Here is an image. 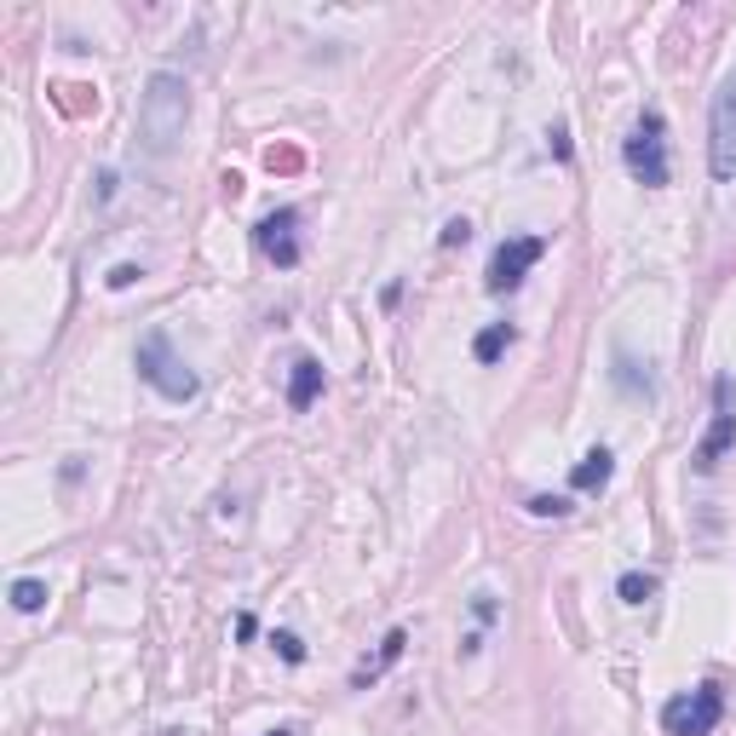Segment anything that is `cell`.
<instances>
[{"label":"cell","mask_w":736,"mask_h":736,"mask_svg":"<svg viewBox=\"0 0 736 736\" xmlns=\"http://www.w3.org/2000/svg\"><path fill=\"white\" fill-rule=\"evenodd\" d=\"M610 473H616V455L598 444V449H587L581 460H576V473H570V489H581V495H593V489H605L610 484Z\"/></svg>","instance_id":"10"},{"label":"cell","mask_w":736,"mask_h":736,"mask_svg":"<svg viewBox=\"0 0 736 736\" xmlns=\"http://www.w3.org/2000/svg\"><path fill=\"white\" fill-rule=\"evenodd\" d=\"M190 127V87L173 76V70H156L145 81V98H139V139L150 156H173L179 139Z\"/></svg>","instance_id":"1"},{"label":"cell","mask_w":736,"mask_h":736,"mask_svg":"<svg viewBox=\"0 0 736 736\" xmlns=\"http://www.w3.org/2000/svg\"><path fill=\"white\" fill-rule=\"evenodd\" d=\"M616 593H621V605H645V598H656V576H645V570H627V576L616 581Z\"/></svg>","instance_id":"14"},{"label":"cell","mask_w":736,"mask_h":736,"mask_svg":"<svg viewBox=\"0 0 736 736\" xmlns=\"http://www.w3.org/2000/svg\"><path fill=\"white\" fill-rule=\"evenodd\" d=\"M553 156L570 161V132H564V127H553Z\"/></svg>","instance_id":"21"},{"label":"cell","mask_w":736,"mask_h":736,"mask_svg":"<svg viewBox=\"0 0 736 736\" xmlns=\"http://www.w3.org/2000/svg\"><path fill=\"white\" fill-rule=\"evenodd\" d=\"M294 230H299V208H277V213H265V219L253 225V242H259V253H265V259H277L282 271H294V265H299V253H306V248H299V237H294Z\"/></svg>","instance_id":"8"},{"label":"cell","mask_w":736,"mask_h":736,"mask_svg":"<svg viewBox=\"0 0 736 736\" xmlns=\"http://www.w3.org/2000/svg\"><path fill=\"white\" fill-rule=\"evenodd\" d=\"M719 714H725L719 685H696V690L674 696V702L662 708V730H667V736H714Z\"/></svg>","instance_id":"5"},{"label":"cell","mask_w":736,"mask_h":736,"mask_svg":"<svg viewBox=\"0 0 736 736\" xmlns=\"http://www.w3.org/2000/svg\"><path fill=\"white\" fill-rule=\"evenodd\" d=\"M322 391V362L317 357H294L288 368V409H311Z\"/></svg>","instance_id":"9"},{"label":"cell","mask_w":736,"mask_h":736,"mask_svg":"<svg viewBox=\"0 0 736 736\" xmlns=\"http://www.w3.org/2000/svg\"><path fill=\"white\" fill-rule=\"evenodd\" d=\"M507 346H513V328H507V322H489L478 340H473V357H478V362H495Z\"/></svg>","instance_id":"12"},{"label":"cell","mask_w":736,"mask_h":736,"mask_svg":"<svg viewBox=\"0 0 736 736\" xmlns=\"http://www.w3.org/2000/svg\"><path fill=\"white\" fill-rule=\"evenodd\" d=\"M621 161H627V173L639 179L645 190H662L667 185V121L662 110H645L639 127L621 139Z\"/></svg>","instance_id":"3"},{"label":"cell","mask_w":736,"mask_h":736,"mask_svg":"<svg viewBox=\"0 0 736 736\" xmlns=\"http://www.w3.org/2000/svg\"><path fill=\"white\" fill-rule=\"evenodd\" d=\"M47 605V581H36V576H23V581H12V610H23V616H36Z\"/></svg>","instance_id":"13"},{"label":"cell","mask_w":736,"mask_h":736,"mask_svg":"<svg viewBox=\"0 0 736 736\" xmlns=\"http://www.w3.org/2000/svg\"><path fill=\"white\" fill-rule=\"evenodd\" d=\"M277 650H282V662H306V645H299L294 639V633H277V639H271Z\"/></svg>","instance_id":"18"},{"label":"cell","mask_w":736,"mask_h":736,"mask_svg":"<svg viewBox=\"0 0 736 736\" xmlns=\"http://www.w3.org/2000/svg\"><path fill=\"white\" fill-rule=\"evenodd\" d=\"M132 362H139V380H145V386H156V391L167 397V404H190V397L202 391L196 368L173 351V340H167L161 328H150V334H145V340H139V357H132Z\"/></svg>","instance_id":"2"},{"label":"cell","mask_w":736,"mask_h":736,"mask_svg":"<svg viewBox=\"0 0 736 736\" xmlns=\"http://www.w3.org/2000/svg\"><path fill=\"white\" fill-rule=\"evenodd\" d=\"M708 173L719 185L736 179V70L719 81L714 110H708Z\"/></svg>","instance_id":"4"},{"label":"cell","mask_w":736,"mask_h":736,"mask_svg":"<svg viewBox=\"0 0 736 736\" xmlns=\"http://www.w3.org/2000/svg\"><path fill=\"white\" fill-rule=\"evenodd\" d=\"M616 386L639 397V391H650V375H639V362H633L627 351H616Z\"/></svg>","instance_id":"15"},{"label":"cell","mask_w":736,"mask_h":736,"mask_svg":"<svg viewBox=\"0 0 736 736\" xmlns=\"http://www.w3.org/2000/svg\"><path fill=\"white\" fill-rule=\"evenodd\" d=\"M404 645H409V633H404V627H391V633H386V645H380V656H375V662H362L351 685H357V690H362V685H375V679L386 674V667H391L397 656H404Z\"/></svg>","instance_id":"11"},{"label":"cell","mask_w":736,"mask_h":736,"mask_svg":"<svg viewBox=\"0 0 736 736\" xmlns=\"http://www.w3.org/2000/svg\"><path fill=\"white\" fill-rule=\"evenodd\" d=\"M473 616H478V621H495V598H489V593L473 598Z\"/></svg>","instance_id":"20"},{"label":"cell","mask_w":736,"mask_h":736,"mask_svg":"<svg viewBox=\"0 0 736 736\" xmlns=\"http://www.w3.org/2000/svg\"><path fill=\"white\" fill-rule=\"evenodd\" d=\"M730 449H736V397H730V375H719V380H714V420H708V438L696 444L690 466H696V473H714V466H719Z\"/></svg>","instance_id":"6"},{"label":"cell","mask_w":736,"mask_h":736,"mask_svg":"<svg viewBox=\"0 0 736 736\" xmlns=\"http://www.w3.org/2000/svg\"><path fill=\"white\" fill-rule=\"evenodd\" d=\"M438 242H444V248H460V242H473V219H449V225L438 230Z\"/></svg>","instance_id":"17"},{"label":"cell","mask_w":736,"mask_h":736,"mask_svg":"<svg viewBox=\"0 0 736 736\" xmlns=\"http://www.w3.org/2000/svg\"><path fill=\"white\" fill-rule=\"evenodd\" d=\"M547 253V237H507L489 259V294H513Z\"/></svg>","instance_id":"7"},{"label":"cell","mask_w":736,"mask_h":736,"mask_svg":"<svg viewBox=\"0 0 736 736\" xmlns=\"http://www.w3.org/2000/svg\"><path fill=\"white\" fill-rule=\"evenodd\" d=\"M529 513L535 518H564V513H570V500H564V495H529Z\"/></svg>","instance_id":"16"},{"label":"cell","mask_w":736,"mask_h":736,"mask_svg":"<svg viewBox=\"0 0 736 736\" xmlns=\"http://www.w3.org/2000/svg\"><path fill=\"white\" fill-rule=\"evenodd\" d=\"M145 271H139V265H116V271H110V288H132V282H139Z\"/></svg>","instance_id":"19"},{"label":"cell","mask_w":736,"mask_h":736,"mask_svg":"<svg viewBox=\"0 0 736 736\" xmlns=\"http://www.w3.org/2000/svg\"><path fill=\"white\" fill-rule=\"evenodd\" d=\"M265 736H294V725H277V730H265Z\"/></svg>","instance_id":"22"}]
</instances>
